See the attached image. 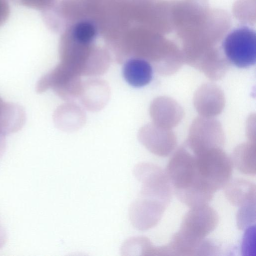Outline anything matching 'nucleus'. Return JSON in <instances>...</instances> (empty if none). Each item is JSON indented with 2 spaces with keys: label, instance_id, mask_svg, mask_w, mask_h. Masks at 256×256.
I'll return each instance as SVG.
<instances>
[{
  "label": "nucleus",
  "instance_id": "f257e3e1",
  "mask_svg": "<svg viewBox=\"0 0 256 256\" xmlns=\"http://www.w3.org/2000/svg\"><path fill=\"white\" fill-rule=\"evenodd\" d=\"M218 216L208 204L190 208L180 230L168 244L172 256H204L207 250L205 237L217 226Z\"/></svg>",
  "mask_w": 256,
  "mask_h": 256
},
{
  "label": "nucleus",
  "instance_id": "f03ea898",
  "mask_svg": "<svg viewBox=\"0 0 256 256\" xmlns=\"http://www.w3.org/2000/svg\"><path fill=\"white\" fill-rule=\"evenodd\" d=\"M196 156V184L214 194L230 180L232 172L231 160L218 148H212Z\"/></svg>",
  "mask_w": 256,
  "mask_h": 256
},
{
  "label": "nucleus",
  "instance_id": "7ed1b4c3",
  "mask_svg": "<svg viewBox=\"0 0 256 256\" xmlns=\"http://www.w3.org/2000/svg\"><path fill=\"white\" fill-rule=\"evenodd\" d=\"M222 47L228 60L234 66L247 68L256 61V31L248 26L238 27L224 38Z\"/></svg>",
  "mask_w": 256,
  "mask_h": 256
},
{
  "label": "nucleus",
  "instance_id": "20e7f679",
  "mask_svg": "<svg viewBox=\"0 0 256 256\" xmlns=\"http://www.w3.org/2000/svg\"><path fill=\"white\" fill-rule=\"evenodd\" d=\"M134 173L142 185L140 196L170 204L173 190L166 171L153 164L142 162L136 166Z\"/></svg>",
  "mask_w": 256,
  "mask_h": 256
},
{
  "label": "nucleus",
  "instance_id": "39448f33",
  "mask_svg": "<svg viewBox=\"0 0 256 256\" xmlns=\"http://www.w3.org/2000/svg\"><path fill=\"white\" fill-rule=\"evenodd\" d=\"M166 172L174 192L194 189L196 180L195 155L185 149L178 150L170 160Z\"/></svg>",
  "mask_w": 256,
  "mask_h": 256
},
{
  "label": "nucleus",
  "instance_id": "423d86ee",
  "mask_svg": "<svg viewBox=\"0 0 256 256\" xmlns=\"http://www.w3.org/2000/svg\"><path fill=\"white\" fill-rule=\"evenodd\" d=\"M168 206L161 201L139 196L130 208L132 224L140 230L154 227L160 220Z\"/></svg>",
  "mask_w": 256,
  "mask_h": 256
},
{
  "label": "nucleus",
  "instance_id": "0eeeda50",
  "mask_svg": "<svg viewBox=\"0 0 256 256\" xmlns=\"http://www.w3.org/2000/svg\"><path fill=\"white\" fill-rule=\"evenodd\" d=\"M224 194L231 204L240 208L256 205V184L246 179L230 180L223 188Z\"/></svg>",
  "mask_w": 256,
  "mask_h": 256
},
{
  "label": "nucleus",
  "instance_id": "6e6552de",
  "mask_svg": "<svg viewBox=\"0 0 256 256\" xmlns=\"http://www.w3.org/2000/svg\"><path fill=\"white\" fill-rule=\"evenodd\" d=\"M123 76L126 82L134 88L148 84L152 80L153 71L150 64L138 58L128 60L124 65Z\"/></svg>",
  "mask_w": 256,
  "mask_h": 256
},
{
  "label": "nucleus",
  "instance_id": "1a4fd4ad",
  "mask_svg": "<svg viewBox=\"0 0 256 256\" xmlns=\"http://www.w3.org/2000/svg\"><path fill=\"white\" fill-rule=\"evenodd\" d=\"M26 118L21 106L6 102L0 122V133L6 136L18 132L23 126Z\"/></svg>",
  "mask_w": 256,
  "mask_h": 256
},
{
  "label": "nucleus",
  "instance_id": "9d476101",
  "mask_svg": "<svg viewBox=\"0 0 256 256\" xmlns=\"http://www.w3.org/2000/svg\"><path fill=\"white\" fill-rule=\"evenodd\" d=\"M231 161L232 166L246 174L254 176L256 173L255 148L244 145L238 147L234 152Z\"/></svg>",
  "mask_w": 256,
  "mask_h": 256
},
{
  "label": "nucleus",
  "instance_id": "9b49d317",
  "mask_svg": "<svg viewBox=\"0 0 256 256\" xmlns=\"http://www.w3.org/2000/svg\"><path fill=\"white\" fill-rule=\"evenodd\" d=\"M96 34L94 26L87 21L78 22L72 30L74 38L81 44H88L91 42L94 38Z\"/></svg>",
  "mask_w": 256,
  "mask_h": 256
},
{
  "label": "nucleus",
  "instance_id": "f8f14e48",
  "mask_svg": "<svg viewBox=\"0 0 256 256\" xmlns=\"http://www.w3.org/2000/svg\"><path fill=\"white\" fill-rule=\"evenodd\" d=\"M256 220V205L240 208L236 214L238 227L244 230L249 227Z\"/></svg>",
  "mask_w": 256,
  "mask_h": 256
},
{
  "label": "nucleus",
  "instance_id": "ddd939ff",
  "mask_svg": "<svg viewBox=\"0 0 256 256\" xmlns=\"http://www.w3.org/2000/svg\"><path fill=\"white\" fill-rule=\"evenodd\" d=\"M16 3L32 8H41L48 0H13Z\"/></svg>",
  "mask_w": 256,
  "mask_h": 256
},
{
  "label": "nucleus",
  "instance_id": "4468645a",
  "mask_svg": "<svg viewBox=\"0 0 256 256\" xmlns=\"http://www.w3.org/2000/svg\"><path fill=\"white\" fill-rule=\"evenodd\" d=\"M10 12V6L8 0H0V26L7 20Z\"/></svg>",
  "mask_w": 256,
  "mask_h": 256
},
{
  "label": "nucleus",
  "instance_id": "2eb2a0df",
  "mask_svg": "<svg viewBox=\"0 0 256 256\" xmlns=\"http://www.w3.org/2000/svg\"><path fill=\"white\" fill-rule=\"evenodd\" d=\"M5 135L0 133V156L2 154L5 148Z\"/></svg>",
  "mask_w": 256,
  "mask_h": 256
},
{
  "label": "nucleus",
  "instance_id": "dca6fc26",
  "mask_svg": "<svg viewBox=\"0 0 256 256\" xmlns=\"http://www.w3.org/2000/svg\"><path fill=\"white\" fill-rule=\"evenodd\" d=\"M6 102H4L0 98V121L1 120V118L2 116L4 110V109Z\"/></svg>",
  "mask_w": 256,
  "mask_h": 256
},
{
  "label": "nucleus",
  "instance_id": "f3484780",
  "mask_svg": "<svg viewBox=\"0 0 256 256\" xmlns=\"http://www.w3.org/2000/svg\"><path fill=\"white\" fill-rule=\"evenodd\" d=\"M5 236L0 226V248L4 243Z\"/></svg>",
  "mask_w": 256,
  "mask_h": 256
}]
</instances>
